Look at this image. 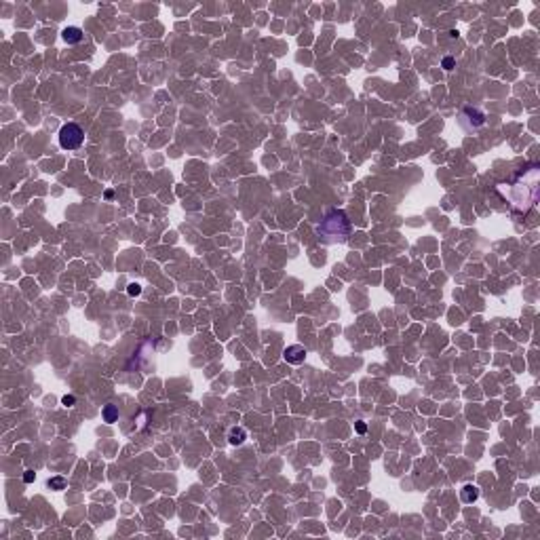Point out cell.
<instances>
[{"instance_id": "7a4b0ae2", "label": "cell", "mask_w": 540, "mask_h": 540, "mask_svg": "<svg viewBox=\"0 0 540 540\" xmlns=\"http://www.w3.org/2000/svg\"><path fill=\"white\" fill-rule=\"evenodd\" d=\"M317 234H319V239L323 243L342 245V243H346L348 234H351V220H348V215L344 211L332 209V211L323 218L319 228H317Z\"/></svg>"}, {"instance_id": "8fae6325", "label": "cell", "mask_w": 540, "mask_h": 540, "mask_svg": "<svg viewBox=\"0 0 540 540\" xmlns=\"http://www.w3.org/2000/svg\"><path fill=\"white\" fill-rule=\"evenodd\" d=\"M127 294H129V296H139V294H142V285L131 283L129 287H127Z\"/></svg>"}, {"instance_id": "8992f818", "label": "cell", "mask_w": 540, "mask_h": 540, "mask_svg": "<svg viewBox=\"0 0 540 540\" xmlns=\"http://www.w3.org/2000/svg\"><path fill=\"white\" fill-rule=\"evenodd\" d=\"M61 38L66 40L68 44H78L82 38H85V34H82L80 28H76V25H70V28H66L61 32Z\"/></svg>"}, {"instance_id": "5b68a950", "label": "cell", "mask_w": 540, "mask_h": 540, "mask_svg": "<svg viewBox=\"0 0 540 540\" xmlns=\"http://www.w3.org/2000/svg\"><path fill=\"white\" fill-rule=\"evenodd\" d=\"M283 359L291 365H300V363H304V359H306V348L302 344H291L283 351Z\"/></svg>"}, {"instance_id": "52a82bcc", "label": "cell", "mask_w": 540, "mask_h": 540, "mask_svg": "<svg viewBox=\"0 0 540 540\" xmlns=\"http://www.w3.org/2000/svg\"><path fill=\"white\" fill-rule=\"evenodd\" d=\"M247 439V430L243 427H232L230 433H228V443L230 446H243Z\"/></svg>"}, {"instance_id": "5bb4252c", "label": "cell", "mask_w": 540, "mask_h": 540, "mask_svg": "<svg viewBox=\"0 0 540 540\" xmlns=\"http://www.w3.org/2000/svg\"><path fill=\"white\" fill-rule=\"evenodd\" d=\"M34 479H36V473H34V471H25V475H23V481H25V484H32Z\"/></svg>"}, {"instance_id": "9c48e42d", "label": "cell", "mask_w": 540, "mask_h": 540, "mask_svg": "<svg viewBox=\"0 0 540 540\" xmlns=\"http://www.w3.org/2000/svg\"><path fill=\"white\" fill-rule=\"evenodd\" d=\"M101 416H104V422H108V424H114L118 420V408L116 405H112V403H108L104 410H101Z\"/></svg>"}, {"instance_id": "277c9868", "label": "cell", "mask_w": 540, "mask_h": 540, "mask_svg": "<svg viewBox=\"0 0 540 540\" xmlns=\"http://www.w3.org/2000/svg\"><path fill=\"white\" fill-rule=\"evenodd\" d=\"M460 123L466 127V129H475V127H481L485 123V114L481 112V110H477V108H471V106H466L465 110H462V114H460Z\"/></svg>"}, {"instance_id": "30bf717a", "label": "cell", "mask_w": 540, "mask_h": 540, "mask_svg": "<svg viewBox=\"0 0 540 540\" xmlns=\"http://www.w3.org/2000/svg\"><path fill=\"white\" fill-rule=\"evenodd\" d=\"M47 485L51 487V490H63V487H66V479L63 477H51Z\"/></svg>"}, {"instance_id": "3957f363", "label": "cell", "mask_w": 540, "mask_h": 540, "mask_svg": "<svg viewBox=\"0 0 540 540\" xmlns=\"http://www.w3.org/2000/svg\"><path fill=\"white\" fill-rule=\"evenodd\" d=\"M85 142V131L76 123H66L59 129V146L63 150H76Z\"/></svg>"}, {"instance_id": "ba28073f", "label": "cell", "mask_w": 540, "mask_h": 540, "mask_svg": "<svg viewBox=\"0 0 540 540\" xmlns=\"http://www.w3.org/2000/svg\"><path fill=\"white\" fill-rule=\"evenodd\" d=\"M460 498H462V503H465V504H473L475 500L479 498V490H477L475 485L466 484V485L460 490Z\"/></svg>"}, {"instance_id": "7c38bea8", "label": "cell", "mask_w": 540, "mask_h": 540, "mask_svg": "<svg viewBox=\"0 0 540 540\" xmlns=\"http://www.w3.org/2000/svg\"><path fill=\"white\" fill-rule=\"evenodd\" d=\"M61 403L66 405V408H72V405L76 403V397H74V395H66V397L61 399Z\"/></svg>"}, {"instance_id": "4fadbf2b", "label": "cell", "mask_w": 540, "mask_h": 540, "mask_svg": "<svg viewBox=\"0 0 540 540\" xmlns=\"http://www.w3.org/2000/svg\"><path fill=\"white\" fill-rule=\"evenodd\" d=\"M454 57H446V59H443V70H452L454 68Z\"/></svg>"}, {"instance_id": "6da1fadb", "label": "cell", "mask_w": 540, "mask_h": 540, "mask_svg": "<svg viewBox=\"0 0 540 540\" xmlns=\"http://www.w3.org/2000/svg\"><path fill=\"white\" fill-rule=\"evenodd\" d=\"M538 184H540V169L538 165H528L511 182L500 184L498 190L511 201V207L519 213H525L538 201Z\"/></svg>"}, {"instance_id": "9a60e30c", "label": "cell", "mask_w": 540, "mask_h": 540, "mask_svg": "<svg viewBox=\"0 0 540 540\" xmlns=\"http://www.w3.org/2000/svg\"><path fill=\"white\" fill-rule=\"evenodd\" d=\"M354 428H357L359 435H363L365 430H367V424H365V422H357V424H354Z\"/></svg>"}]
</instances>
